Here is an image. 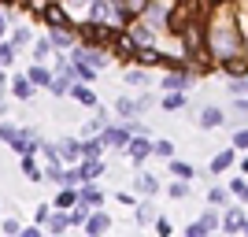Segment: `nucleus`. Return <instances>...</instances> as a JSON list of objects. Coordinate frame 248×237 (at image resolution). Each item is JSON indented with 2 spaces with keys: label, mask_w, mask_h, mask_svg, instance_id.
I'll return each instance as SVG.
<instances>
[{
  "label": "nucleus",
  "mask_w": 248,
  "mask_h": 237,
  "mask_svg": "<svg viewBox=\"0 0 248 237\" xmlns=\"http://www.w3.org/2000/svg\"><path fill=\"white\" fill-rule=\"evenodd\" d=\"M148 108H152V96L141 93V96H119V100L111 104V111L119 123H130V119H137V115H145Z\"/></svg>",
  "instance_id": "f257e3e1"
},
{
  "label": "nucleus",
  "mask_w": 248,
  "mask_h": 237,
  "mask_svg": "<svg viewBox=\"0 0 248 237\" xmlns=\"http://www.w3.org/2000/svg\"><path fill=\"white\" fill-rule=\"evenodd\" d=\"M152 148H155V141H152V134L145 130V134H134V137H130V144H126V156H130V159L141 167L148 156H152Z\"/></svg>",
  "instance_id": "f03ea898"
},
{
  "label": "nucleus",
  "mask_w": 248,
  "mask_h": 237,
  "mask_svg": "<svg viewBox=\"0 0 248 237\" xmlns=\"http://www.w3.org/2000/svg\"><path fill=\"white\" fill-rule=\"evenodd\" d=\"M41 134H37V130H19V137H15V141H11V152L15 156H37L41 152Z\"/></svg>",
  "instance_id": "7ed1b4c3"
},
{
  "label": "nucleus",
  "mask_w": 248,
  "mask_h": 237,
  "mask_svg": "<svg viewBox=\"0 0 248 237\" xmlns=\"http://www.w3.org/2000/svg\"><path fill=\"white\" fill-rule=\"evenodd\" d=\"M126 30H130V37H134L137 45H155V37H159V30H155L152 22L145 19V15L130 19V26H126Z\"/></svg>",
  "instance_id": "20e7f679"
},
{
  "label": "nucleus",
  "mask_w": 248,
  "mask_h": 237,
  "mask_svg": "<svg viewBox=\"0 0 248 237\" xmlns=\"http://www.w3.org/2000/svg\"><path fill=\"white\" fill-rule=\"evenodd\" d=\"M137 48H141V45L130 37V30H115V37H111V52H115V60H134Z\"/></svg>",
  "instance_id": "39448f33"
},
{
  "label": "nucleus",
  "mask_w": 248,
  "mask_h": 237,
  "mask_svg": "<svg viewBox=\"0 0 248 237\" xmlns=\"http://www.w3.org/2000/svg\"><path fill=\"white\" fill-rule=\"evenodd\" d=\"M130 137H134V134H130V126H126V123H119V126L111 123V126L100 134V141H104V148H126V144H130Z\"/></svg>",
  "instance_id": "423d86ee"
},
{
  "label": "nucleus",
  "mask_w": 248,
  "mask_h": 237,
  "mask_svg": "<svg viewBox=\"0 0 248 237\" xmlns=\"http://www.w3.org/2000/svg\"><path fill=\"white\" fill-rule=\"evenodd\" d=\"M245 222H248L245 207H237V204H226V207H222V230H226V234H241Z\"/></svg>",
  "instance_id": "0eeeda50"
},
{
  "label": "nucleus",
  "mask_w": 248,
  "mask_h": 237,
  "mask_svg": "<svg viewBox=\"0 0 248 237\" xmlns=\"http://www.w3.org/2000/svg\"><path fill=\"white\" fill-rule=\"evenodd\" d=\"M85 234L89 237H100V234H108V230H111V215H108V211H104V207H93V211H89V219H85Z\"/></svg>",
  "instance_id": "6e6552de"
},
{
  "label": "nucleus",
  "mask_w": 248,
  "mask_h": 237,
  "mask_svg": "<svg viewBox=\"0 0 248 237\" xmlns=\"http://www.w3.org/2000/svg\"><path fill=\"white\" fill-rule=\"evenodd\" d=\"M11 96H15V100H30L33 93H37V85L30 82V74L22 71V74H15V78H11V89H8Z\"/></svg>",
  "instance_id": "1a4fd4ad"
},
{
  "label": "nucleus",
  "mask_w": 248,
  "mask_h": 237,
  "mask_svg": "<svg viewBox=\"0 0 248 237\" xmlns=\"http://www.w3.org/2000/svg\"><path fill=\"white\" fill-rule=\"evenodd\" d=\"M134 219L141 222V226H155V219H159V211H155L152 196H145V200H137V204H134Z\"/></svg>",
  "instance_id": "9d476101"
},
{
  "label": "nucleus",
  "mask_w": 248,
  "mask_h": 237,
  "mask_svg": "<svg viewBox=\"0 0 248 237\" xmlns=\"http://www.w3.org/2000/svg\"><path fill=\"white\" fill-rule=\"evenodd\" d=\"M233 163H237V148L230 144V148H222V152L211 156V174H226Z\"/></svg>",
  "instance_id": "9b49d317"
},
{
  "label": "nucleus",
  "mask_w": 248,
  "mask_h": 237,
  "mask_svg": "<svg viewBox=\"0 0 248 237\" xmlns=\"http://www.w3.org/2000/svg\"><path fill=\"white\" fill-rule=\"evenodd\" d=\"M159 178L155 174H148V171H141V174H134V193H141V196H155L159 193Z\"/></svg>",
  "instance_id": "f8f14e48"
},
{
  "label": "nucleus",
  "mask_w": 248,
  "mask_h": 237,
  "mask_svg": "<svg viewBox=\"0 0 248 237\" xmlns=\"http://www.w3.org/2000/svg\"><path fill=\"white\" fill-rule=\"evenodd\" d=\"M197 123L204 126V130H218V126H226V111H222V108H200Z\"/></svg>",
  "instance_id": "ddd939ff"
},
{
  "label": "nucleus",
  "mask_w": 248,
  "mask_h": 237,
  "mask_svg": "<svg viewBox=\"0 0 248 237\" xmlns=\"http://www.w3.org/2000/svg\"><path fill=\"white\" fill-rule=\"evenodd\" d=\"M60 144V156H63V163H78L82 159V137H63Z\"/></svg>",
  "instance_id": "4468645a"
},
{
  "label": "nucleus",
  "mask_w": 248,
  "mask_h": 237,
  "mask_svg": "<svg viewBox=\"0 0 248 237\" xmlns=\"http://www.w3.org/2000/svg\"><path fill=\"white\" fill-rule=\"evenodd\" d=\"M48 37L56 48H74L78 45V30H63V26H48Z\"/></svg>",
  "instance_id": "2eb2a0df"
},
{
  "label": "nucleus",
  "mask_w": 248,
  "mask_h": 237,
  "mask_svg": "<svg viewBox=\"0 0 248 237\" xmlns=\"http://www.w3.org/2000/svg\"><path fill=\"white\" fill-rule=\"evenodd\" d=\"M71 100H78L82 108H96V104H100V100H96V93L89 89V82H74L71 85Z\"/></svg>",
  "instance_id": "dca6fc26"
},
{
  "label": "nucleus",
  "mask_w": 248,
  "mask_h": 237,
  "mask_svg": "<svg viewBox=\"0 0 248 237\" xmlns=\"http://www.w3.org/2000/svg\"><path fill=\"white\" fill-rule=\"evenodd\" d=\"M78 200L89 204V207H104V193L96 189V182H82V186H78Z\"/></svg>",
  "instance_id": "f3484780"
},
{
  "label": "nucleus",
  "mask_w": 248,
  "mask_h": 237,
  "mask_svg": "<svg viewBox=\"0 0 248 237\" xmlns=\"http://www.w3.org/2000/svg\"><path fill=\"white\" fill-rule=\"evenodd\" d=\"M26 74H30V82L37 85V89H48V82H52V74H56V71H48L45 63H30V67H26Z\"/></svg>",
  "instance_id": "a211bd4d"
},
{
  "label": "nucleus",
  "mask_w": 248,
  "mask_h": 237,
  "mask_svg": "<svg viewBox=\"0 0 248 237\" xmlns=\"http://www.w3.org/2000/svg\"><path fill=\"white\" fill-rule=\"evenodd\" d=\"M78 174L82 182H96L104 174V159H78Z\"/></svg>",
  "instance_id": "6ab92c4d"
},
{
  "label": "nucleus",
  "mask_w": 248,
  "mask_h": 237,
  "mask_svg": "<svg viewBox=\"0 0 248 237\" xmlns=\"http://www.w3.org/2000/svg\"><path fill=\"white\" fill-rule=\"evenodd\" d=\"M71 230V211H63V207H56L48 219V234H67Z\"/></svg>",
  "instance_id": "aec40b11"
},
{
  "label": "nucleus",
  "mask_w": 248,
  "mask_h": 237,
  "mask_svg": "<svg viewBox=\"0 0 248 237\" xmlns=\"http://www.w3.org/2000/svg\"><path fill=\"white\" fill-rule=\"evenodd\" d=\"M71 85H74V78H71V74H52L48 93H52V96H71Z\"/></svg>",
  "instance_id": "412c9836"
},
{
  "label": "nucleus",
  "mask_w": 248,
  "mask_h": 237,
  "mask_svg": "<svg viewBox=\"0 0 248 237\" xmlns=\"http://www.w3.org/2000/svg\"><path fill=\"white\" fill-rule=\"evenodd\" d=\"M19 167H22V174H26V182H45V171L37 167L33 156H19Z\"/></svg>",
  "instance_id": "4be33fe9"
},
{
  "label": "nucleus",
  "mask_w": 248,
  "mask_h": 237,
  "mask_svg": "<svg viewBox=\"0 0 248 237\" xmlns=\"http://www.w3.org/2000/svg\"><path fill=\"white\" fill-rule=\"evenodd\" d=\"M159 104H163V111H178V108H186V89H167V93L159 96Z\"/></svg>",
  "instance_id": "5701e85b"
},
{
  "label": "nucleus",
  "mask_w": 248,
  "mask_h": 237,
  "mask_svg": "<svg viewBox=\"0 0 248 237\" xmlns=\"http://www.w3.org/2000/svg\"><path fill=\"white\" fill-rule=\"evenodd\" d=\"M200 222H204L207 234H215V230H222V207H204V215H200Z\"/></svg>",
  "instance_id": "b1692460"
},
{
  "label": "nucleus",
  "mask_w": 248,
  "mask_h": 237,
  "mask_svg": "<svg viewBox=\"0 0 248 237\" xmlns=\"http://www.w3.org/2000/svg\"><path fill=\"white\" fill-rule=\"evenodd\" d=\"M218 71H226L230 78H237V74H248V56H233V60H222V63H218Z\"/></svg>",
  "instance_id": "393cba45"
},
{
  "label": "nucleus",
  "mask_w": 248,
  "mask_h": 237,
  "mask_svg": "<svg viewBox=\"0 0 248 237\" xmlns=\"http://www.w3.org/2000/svg\"><path fill=\"white\" fill-rule=\"evenodd\" d=\"M74 204H78V186H60V193H56V207L71 211Z\"/></svg>",
  "instance_id": "a878e982"
},
{
  "label": "nucleus",
  "mask_w": 248,
  "mask_h": 237,
  "mask_svg": "<svg viewBox=\"0 0 248 237\" xmlns=\"http://www.w3.org/2000/svg\"><path fill=\"white\" fill-rule=\"evenodd\" d=\"M100 156H104L100 134H96V137H82V159H100Z\"/></svg>",
  "instance_id": "bb28decb"
},
{
  "label": "nucleus",
  "mask_w": 248,
  "mask_h": 237,
  "mask_svg": "<svg viewBox=\"0 0 248 237\" xmlns=\"http://www.w3.org/2000/svg\"><path fill=\"white\" fill-rule=\"evenodd\" d=\"M167 163H170V174H174V178H186V182H193V178H197V167L186 163V159H174V156H170Z\"/></svg>",
  "instance_id": "cd10ccee"
},
{
  "label": "nucleus",
  "mask_w": 248,
  "mask_h": 237,
  "mask_svg": "<svg viewBox=\"0 0 248 237\" xmlns=\"http://www.w3.org/2000/svg\"><path fill=\"white\" fill-rule=\"evenodd\" d=\"M52 52H56V45H52V37L45 33L41 41L33 45V63H48V60H52Z\"/></svg>",
  "instance_id": "c85d7f7f"
},
{
  "label": "nucleus",
  "mask_w": 248,
  "mask_h": 237,
  "mask_svg": "<svg viewBox=\"0 0 248 237\" xmlns=\"http://www.w3.org/2000/svg\"><path fill=\"white\" fill-rule=\"evenodd\" d=\"M230 200H233L230 186H226V189H222V186H211V189H207V204H215V207H226Z\"/></svg>",
  "instance_id": "c756f323"
},
{
  "label": "nucleus",
  "mask_w": 248,
  "mask_h": 237,
  "mask_svg": "<svg viewBox=\"0 0 248 237\" xmlns=\"http://www.w3.org/2000/svg\"><path fill=\"white\" fill-rule=\"evenodd\" d=\"M15 60H19L15 41H0V67H15Z\"/></svg>",
  "instance_id": "7c9ffc66"
},
{
  "label": "nucleus",
  "mask_w": 248,
  "mask_h": 237,
  "mask_svg": "<svg viewBox=\"0 0 248 237\" xmlns=\"http://www.w3.org/2000/svg\"><path fill=\"white\" fill-rule=\"evenodd\" d=\"M63 171H67V163H63V159H48V167H45V182H52V186H60Z\"/></svg>",
  "instance_id": "2f4dec72"
},
{
  "label": "nucleus",
  "mask_w": 248,
  "mask_h": 237,
  "mask_svg": "<svg viewBox=\"0 0 248 237\" xmlns=\"http://www.w3.org/2000/svg\"><path fill=\"white\" fill-rule=\"evenodd\" d=\"M123 78H126V85H148V67H141V63H137V67H130Z\"/></svg>",
  "instance_id": "473e14b6"
},
{
  "label": "nucleus",
  "mask_w": 248,
  "mask_h": 237,
  "mask_svg": "<svg viewBox=\"0 0 248 237\" xmlns=\"http://www.w3.org/2000/svg\"><path fill=\"white\" fill-rule=\"evenodd\" d=\"M167 193H170V200H186V196H189V182H186V178H170Z\"/></svg>",
  "instance_id": "72a5a7b5"
},
{
  "label": "nucleus",
  "mask_w": 248,
  "mask_h": 237,
  "mask_svg": "<svg viewBox=\"0 0 248 237\" xmlns=\"http://www.w3.org/2000/svg\"><path fill=\"white\" fill-rule=\"evenodd\" d=\"M89 211H93V207L78 200V204L71 207V226H85V219H89Z\"/></svg>",
  "instance_id": "f704fd0d"
},
{
  "label": "nucleus",
  "mask_w": 248,
  "mask_h": 237,
  "mask_svg": "<svg viewBox=\"0 0 248 237\" xmlns=\"http://www.w3.org/2000/svg\"><path fill=\"white\" fill-rule=\"evenodd\" d=\"M230 96H248V74H237V78H230Z\"/></svg>",
  "instance_id": "c9c22d12"
},
{
  "label": "nucleus",
  "mask_w": 248,
  "mask_h": 237,
  "mask_svg": "<svg viewBox=\"0 0 248 237\" xmlns=\"http://www.w3.org/2000/svg\"><path fill=\"white\" fill-rule=\"evenodd\" d=\"M11 41H15V48H26V45L33 41V33H30V26H15V33H11Z\"/></svg>",
  "instance_id": "e433bc0d"
},
{
  "label": "nucleus",
  "mask_w": 248,
  "mask_h": 237,
  "mask_svg": "<svg viewBox=\"0 0 248 237\" xmlns=\"http://www.w3.org/2000/svg\"><path fill=\"white\" fill-rule=\"evenodd\" d=\"M152 156H159V159H170V156H174V141L159 137V141H155V148H152Z\"/></svg>",
  "instance_id": "4c0bfd02"
},
{
  "label": "nucleus",
  "mask_w": 248,
  "mask_h": 237,
  "mask_svg": "<svg viewBox=\"0 0 248 237\" xmlns=\"http://www.w3.org/2000/svg\"><path fill=\"white\" fill-rule=\"evenodd\" d=\"M230 193H233V200H248V178H233Z\"/></svg>",
  "instance_id": "58836bf2"
},
{
  "label": "nucleus",
  "mask_w": 248,
  "mask_h": 237,
  "mask_svg": "<svg viewBox=\"0 0 248 237\" xmlns=\"http://www.w3.org/2000/svg\"><path fill=\"white\" fill-rule=\"evenodd\" d=\"M52 211H56L52 204H37V211H33V222H41V226L48 230V219H52Z\"/></svg>",
  "instance_id": "ea45409f"
},
{
  "label": "nucleus",
  "mask_w": 248,
  "mask_h": 237,
  "mask_svg": "<svg viewBox=\"0 0 248 237\" xmlns=\"http://www.w3.org/2000/svg\"><path fill=\"white\" fill-rule=\"evenodd\" d=\"M148 4H152V0H123V8L130 11L134 19H137V15H145V8H148Z\"/></svg>",
  "instance_id": "a19ab883"
},
{
  "label": "nucleus",
  "mask_w": 248,
  "mask_h": 237,
  "mask_svg": "<svg viewBox=\"0 0 248 237\" xmlns=\"http://www.w3.org/2000/svg\"><path fill=\"white\" fill-rule=\"evenodd\" d=\"M15 137H19V126H15V123H0V141L11 144Z\"/></svg>",
  "instance_id": "79ce46f5"
},
{
  "label": "nucleus",
  "mask_w": 248,
  "mask_h": 237,
  "mask_svg": "<svg viewBox=\"0 0 248 237\" xmlns=\"http://www.w3.org/2000/svg\"><path fill=\"white\" fill-rule=\"evenodd\" d=\"M230 144H233L237 152H248V126H245V130H233V141H230Z\"/></svg>",
  "instance_id": "37998d69"
},
{
  "label": "nucleus",
  "mask_w": 248,
  "mask_h": 237,
  "mask_svg": "<svg viewBox=\"0 0 248 237\" xmlns=\"http://www.w3.org/2000/svg\"><path fill=\"white\" fill-rule=\"evenodd\" d=\"M155 234H159V237H174V226H170V219H163V215L155 219Z\"/></svg>",
  "instance_id": "c03bdc74"
},
{
  "label": "nucleus",
  "mask_w": 248,
  "mask_h": 237,
  "mask_svg": "<svg viewBox=\"0 0 248 237\" xmlns=\"http://www.w3.org/2000/svg\"><path fill=\"white\" fill-rule=\"evenodd\" d=\"M0 230L15 237V234H22V222H19V219H4V222H0Z\"/></svg>",
  "instance_id": "a18cd8bd"
},
{
  "label": "nucleus",
  "mask_w": 248,
  "mask_h": 237,
  "mask_svg": "<svg viewBox=\"0 0 248 237\" xmlns=\"http://www.w3.org/2000/svg\"><path fill=\"white\" fill-rule=\"evenodd\" d=\"M204 234H207V230H204V222H200V219L186 226V237H204Z\"/></svg>",
  "instance_id": "49530a36"
},
{
  "label": "nucleus",
  "mask_w": 248,
  "mask_h": 237,
  "mask_svg": "<svg viewBox=\"0 0 248 237\" xmlns=\"http://www.w3.org/2000/svg\"><path fill=\"white\" fill-rule=\"evenodd\" d=\"M233 111L248 115V96H233Z\"/></svg>",
  "instance_id": "de8ad7c7"
},
{
  "label": "nucleus",
  "mask_w": 248,
  "mask_h": 237,
  "mask_svg": "<svg viewBox=\"0 0 248 237\" xmlns=\"http://www.w3.org/2000/svg\"><path fill=\"white\" fill-rule=\"evenodd\" d=\"M115 200H119V204H130V207L137 204V200H134V193H115Z\"/></svg>",
  "instance_id": "09e8293b"
},
{
  "label": "nucleus",
  "mask_w": 248,
  "mask_h": 237,
  "mask_svg": "<svg viewBox=\"0 0 248 237\" xmlns=\"http://www.w3.org/2000/svg\"><path fill=\"white\" fill-rule=\"evenodd\" d=\"M8 30H11V26H8V15H4V11H0V41H4V37H8Z\"/></svg>",
  "instance_id": "8fccbe9b"
},
{
  "label": "nucleus",
  "mask_w": 248,
  "mask_h": 237,
  "mask_svg": "<svg viewBox=\"0 0 248 237\" xmlns=\"http://www.w3.org/2000/svg\"><path fill=\"white\" fill-rule=\"evenodd\" d=\"M4 8H15V4H30V0H0Z\"/></svg>",
  "instance_id": "3c124183"
},
{
  "label": "nucleus",
  "mask_w": 248,
  "mask_h": 237,
  "mask_svg": "<svg viewBox=\"0 0 248 237\" xmlns=\"http://www.w3.org/2000/svg\"><path fill=\"white\" fill-rule=\"evenodd\" d=\"M241 171H245V174H248V156H245V159H241Z\"/></svg>",
  "instance_id": "603ef678"
},
{
  "label": "nucleus",
  "mask_w": 248,
  "mask_h": 237,
  "mask_svg": "<svg viewBox=\"0 0 248 237\" xmlns=\"http://www.w3.org/2000/svg\"><path fill=\"white\" fill-rule=\"evenodd\" d=\"M241 234H245V237H248V222H245V230H241Z\"/></svg>",
  "instance_id": "864d4df0"
}]
</instances>
